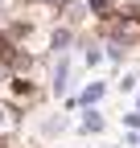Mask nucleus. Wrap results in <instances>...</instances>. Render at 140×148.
<instances>
[{"mask_svg": "<svg viewBox=\"0 0 140 148\" xmlns=\"http://www.w3.org/2000/svg\"><path fill=\"white\" fill-rule=\"evenodd\" d=\"M82 127H86V132H99V127H103V119L95 115V111H91V115H86V123H82Z\"/></svg>", "mask_w": 140, "mask_h": 148, "instance_id": "f257e3e1", "label": "nucleus"}]
</instances>
